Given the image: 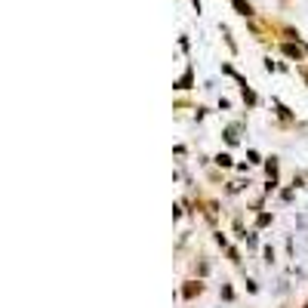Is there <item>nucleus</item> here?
I'll return each instance as SVG.
<instances>
[{"instance_id":"obj_1","label":"nucleus","mask_w":308,"mask_h":308,"mask_svg":"<svg viewBox=\"0 0 308 308\" xmlns=\"http://www.w3.org/2000/svg\"><path fill=\"white\" fill-rule=\"evenodd\" d=\"M200 293H203V283H200V280H188L185 290H182V296H185V299H195V296H200Z\"/></svg>"},{"instance_id":"obj_2","label":"nucleus","mask_w":308,"mask_h":308,"mask_svg":"<svg viewBox=\"0 0 308 308\" xmlns=\"http://www.w3.org/2000/svg\"><path fill=\"white\" fill-rule=\"evenodd\" d=\"M283 53H287L290 59H299V56H302V47H296V43H283Z\"/></svg>"},{"instance_id":"obj_3","label":"nucleus","mask_w":308,"mask_h":308,"mask_svg":"<svg viewBox=\"0 0 308 308\" xmlns=\"http://www.w3.org/2000/svg\"><path fill=\"white\" fill-rule=\"evenodd\" d=\"M234 6L241 9V16H250V13H253V9H250V3H244V0H234Z\"/></svg>"},{"instance_id":"obj_4","label":"nucleus","mask_w":308,"mask_h":308,"mask_svg":"<svg viewBox=\"0 0 308 308\" xmlns=\"http://www.w3.org/2000/svg\"><path fill=\"white\" fill-rule=\"evenodd\" d=\"M216 164H219V167H231V157H228V154H219V157H216Z\"/></svg>"},{"instance_id":"obj_5","label":"nucleus","mask_w":308,"mask_h":308,"mask_svg":"<svg viewBox=\"0 0 308 308\" xmlns=\"http://www.w3.org/2000/svg\"><path fill=\"white\" fill-rule=\"evenodd\" d=\"M305 308H308V305H305Z\"/></svg>"}]
</instances>
